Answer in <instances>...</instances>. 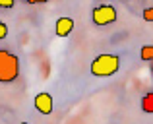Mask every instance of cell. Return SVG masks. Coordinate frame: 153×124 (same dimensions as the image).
Masks as SVG:
<instances>
[{
    "label": "cell",
    "mask_w": 153,
    "mask_h": 124,
    "mask_svg": "<svg viewBox=\"0 0 153 124\" xmlns=\"http://www.w3.org/2000/svg\"><path fill=\"white\" fill-rule=\"evenodd\" d=\"M19 76V58L6 49H0V83H10Z\"/></svg>",
    "instance_id": "cell-1"
},
{
    "label": "cell",
    "mask_w": 153,
    "mask_h": 124,
    "mask_svg": "<svg viewBox=\"0 0 153 124\" xmlns=\"http://www.w3.org/2000/svg\"><path fill=\"white\" fill-rule=\"evenodd\" d=\"M120 68V56L116 54H99L93 62H91V74L95 78H108L114 76Z\"/></svg>",
    "instance_id": "cell-2"
},
{
    "label": "cell",
    "mask_w": 153,
    "mask_h": 124,
    "mask_svg": "<svg viewBox=\"0 0 153 124\" xmlns=\"http://www.w3.org/2000/svg\"><path fill=\"white\" fill-rule=\"evenodd\" d=\"M118 14H116V8L111 4H101V6L93 8L91 12V19H93L95 25H108V23H114Z\"/></svg>",
    "instance_id": "cell-3"
},
{
    "label": "cell",
    "mask_w": 153,
    "mask_h": 124,
    "mask_svg": "<svg viewBox=\"0 0 153 124\" xmlns=\"http://www.w3.org/2000/svg\"><path fill=\"white\" fill-rule=\"evenodd\" d=\"M33 103H35V109H37L41 114H51L52 113V95L47 93V91L35 95Z\"/></svg>",
    "instance_id": "cell-4"
},
{
    "label": "cell",
    "mask_w": 153,
    "mask_h": 124,
    "mask_svg": "<svg viewBox=\"0 0 153 124\" xmlns=\"http://www.w3.org/2000/svg\"><path fill=\"white\" fill-rule=\"evenodd\" d=\"M74 29V19L72 18H58L56 19V25H54V31L58 37H68Z\"/></svg>",
    "instance_id": "cell-5"
},
{
    "label": "cell",
    "mask_w": 153,
    "mask_h": 124,
    "mask_svg": "<svg viewBox=\"0 0 153 124\" xmlns=\"http://www.w3.org/2000/svg\"><path fill=\"white\" fill-rule=\"evenodd\" d=\"M142 109H143V113L153 114V91L151 93H146L142 97Z\"/></svg>",
    "instance_id": "cell-6"
},
{
    "label": "cell",
    "mask_w": 153,
    "mask_h": 124,
    "mask_svg": "<svg viewBox=\"0 0 153 124\" xmlns=\"http://www.w3.org/2000/svg\"><path fill=\"white\" fill-rule=\"evenodd\" d=\"M140 58L146 60V62L153 60V45H143L142 50H140Z\"/></svg>",
    "instance_id": "cell-7"
},
{
    "label": "cell",
    "mask_w": 153,
    "mask_h": 124,
    "mask_svg": "<svg viewBox=\"0 0 153 124\" xmlns=\"http://www.w3.org/2000/svg\"><path fill=\"white\" fill-rule=\"evenodd\" d=\"M6 37H8V25L2 22V19H0V41H2V39H6Z\"/></svg>",
    "instance_id": "cell-8"
},
{
    "label": "cell",
    "mask_w": 153,
    "mask_h": 124,
    "mask_svg": "<svg viewBox=\"0 0 153 124\" xmlns=\"http://www.w3.org/2000/svg\"><path fill=\"white\" fill-rule=\"evenodd\" d=\"M142 16H143V19H146V22H153V8H146Z\"/></svg>",
    "instance_id": "cell-9"
},
{
    "label": "cell",
    "mask_w": 153,
    "mask_h": 124,
    "mask_svg": "<svg viewBox=\"0 0 153 124\" xmlns=\"http://www.w3.org/2000/svg\"><path fill=\"white\" fill-rule=\"evenodd\" d=\"M14 2H16V0H0V8L10 10V8H14Z\"/></svg>",
    "instance_id": "cell-10"
},
{
    "label": "cell",
    "mask_w": 153,
    "mask_h": 124,
    "mask_svg": "<svg viewBox=\"0 0 153 124\" xmlns=\"http://www.w3.org/2000/svg\"><path fill=\"white\" fill-rule=\"evenodd\" d=\"M29 4H43V2H49V0H27Z\"/></svg>",
    "instance_id": "cell-11"
},
{
    "label": "cell",
    "mask_w": 153,
    "mask_h": 124,
    "mask_svg": "<svg viewBox=\"0 0 153 124\" xmlns=\"http://www.w3.org/2000/svg\"><path fill=\"white\" fill-rule=\"evenodd\" d=\"M22 124H27V122H22Z\"/></svg>",
    "instance_id": "cell-12"
}]
</instances>
